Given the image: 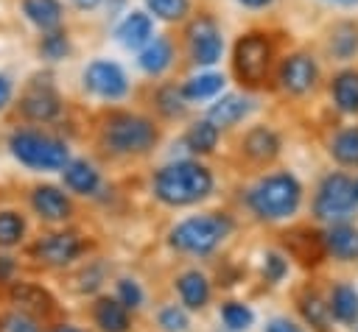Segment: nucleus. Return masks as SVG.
<instances>
[{
	"mask_svg": "<svg viewBox=\"0 0 358 332\" xmlns=\"http://www.w3.org/2000/svg\"><path fill=\"white\" fill-rule=\"evenodd\" d=\"M53 332H81V329H76V326H70V324H62V326H56Z\"/></svg>",
	"mask_w": 358,
	"mask_h": 332,
	"instance_id": "nucleus-46",
	"label": "nucleus"
},
{
	"mask_svg": "<svg viewBox=\"0 0 358 332\" xmlns=\"http://www.w3.org/2000/svg\"><path fill=\"white\" fill-rule=\"evenodd\" d=\"M330 153L344 167H358V126H350L333 137Z\"/></svg>",
	"mask_w": 358,
	"mask_h": 332,
	"instance_id": "nucleus-26",
	"label": "nucleus"
},
{
	"mask_svg": "<svg viewBox=\"0 0 358 332\" xmlns=\"http://www.w3.org/2000/svg\"><path fill=\"white\" fill-rule=\"evenodd\" d=\"M285 271H288V262L280 257V254H266V262H263V276L268 279V282H280L282 276H285Z\"/></svg>",
	"mask_w": 358,
	"mask_h": 332,
	"instance_id": "nucleus-39",
	"label": "nucleus"
},
{
	"mask_svg": "<svg viewBox=\"0 0 358 332\" xmlns=\"http://www.w3.org/2000/svg\"><path fill=\"white\" fill-rule=\"evenodd\" d=\"M185 145L193 153H210L218 145V128L210 120H199L190 126V131L185 134Z\"/></svg>",
	"mask_w": 358,
	"mask_h": 332,
	"instance_id": "nucleus-30",
	"label": "nucleus"
},
{
	"mask_svg": "<svg viewBox=\"0 0 358 332\" xmlns=\"http://www.w3.org/2000/svg\"><path fill=\"white\" fill-rule=\"evenodd\" d=\"M157 109H159L165 117H182L185 109H187L182 89H176V86H171V84L162 86V89L157 92Z\"/></svg>",
	"mask_w": 358,
	"mask_h": 332,
	"instance_id": "nucleus-33",
	"label": "nucleus"
},
{
	"mask_svg": "<svg viewBox=\"0 0 358 332\" xmlns=\"http://www.w3.org/2000/svg\"><path fill=\"white\" fill-rule=\"evenodd\" d=\"M95 324L103 332H129V310L117 299H98Z\"/></svg>",
	"mask_w": 358,
	"mask_h": 332,
	"instance_id": "nucleus-24",
	"label": "nucleus"
},
{
	"mask_svg": "<svg viewBox=\"0 0 358 332\" xmlns=\"http://www.w3.org/2000/svg\"><path fill=\"white\" fill-rule=\"evenodd\" d=\"M20 109L28 120H36V123H48L59 114L62 103H59V95L50 89V86H36L31 89L22 100H20Z\"/></svg>",
	"mask_w": 358,
	"mask_h": 332,
	"instance_id": "nucleus-13",
	"label": "nucleus"
},
{
	"mask_svg": "<svg viewBox=\"0 0 358 332\" xmlns=\"http://www.w3.org/2000/svg\"><path fill=\"white\" fill-rule=\"evenodd\" d=\"M324 251L333 254L336 259H355L358 257V229L350 223H333L324 234Z\"/></svg>",
	"mask_w": 358,
	"mask_h": 332,
	"instance_id": "nucleus-14",
	"label": "nucleus"
},
{
	"mask_svg": "<svg viewBox=\"0 0 358 332\" xmlns=\"http://www.w3.org/2000/svg\"><path fill=\"white\" fill-rule=\"evenodd\" d=\"M157 137L154 123L131 112H117L103 126V142L115 153H145L157 145Z\"/></svg>",
	"mask_w": 358,
	"mask_h": 332,
	"instance_id": "nucleus-4",
	"label": "nucleus"
},
{
	"mask_svg": "<svg viewBox=\"0 0 358 332\" xmlns=\"http://www.w3.org/2000/svg\"><path fill=\"white\" fill-rule=\"evenodd\" d=\"M176 290L182 296V304L190 307V310H201L210 301V282L199 271H185L176 279Z\"/></svg>",
	"mask_w": 358,
	"mask_h": 332,
	"instance_id": "nucleus-20",
	"label": "nucleus"
},
{
	"mask_svg": "<svg viewBox=\"0 0 358 332\" xmlns=\"http://www.w3.org/2000/svg\"><path fill=\"white\" fill-rule=\"evenodd\" d=\"M330 3H338V6H355L358 0H330Z\"/></svg>",
	"mask_w": 358,
	"mask_h": 332,
	"instance_id": "nucleus-47",
	"label": "nucleus"
},
{
	"mask_svg": "<svg viewBox=\"0 0 358 332\" xmlns=\"http://www.w3.org/2000/svg\"><path fill=\"white\" fill-rule=\"evenodd\" d=\"M81 248H84V243H81L78 234H73V232H56V234H48L36 246V254H39V259H45L50 265H64V262L76 259L81 254Z\"/></svg>",
	"mask_w": 358,
	"mask_h": 332,
	"instance_id": "nucleus-11",
	"label": "nucleus"
},
{
	"mask_svg": "<svg viewBox=\"0 0 358 332\" xmlns=\"http://www.w3.org/2000/svg\"><path fill=\"white\" fill-rule=\"evenodd\" d=\"M31 204H34V209L45 220H64V218H70V201H67V195L62 190L50 187V184L36 187L34 195H31Z\"/></svg>",
	"mask_w": 358,
	"mask_h": 332,
	"instance_id": "nucleus-17",
	"label": "nucleus"
},
{
	"mask_svg": "<svg viewBox=\"0 0 358 332\" xmlns=\"http://www.w3.org/2000/svg\"><path fill=\"white\" fill-rule=\"evenodd\" d=\"M316 78H319V67L308 53L285 56L282 64H280V73H277L280 86L285 92H291V95H305L308 89H313Z\"/></svg>",
	"mask_w": 358,
	"mask_h": 332,
	"instance_id": "nucleus-10",
	"label": "nucleus"
},
{
	"mask_svg": "<svg viewBox=\"0 0 358 332\" xmlns=\"http://www.w3.org/2000/svg\"><path fill=\"white\" fill-rule=\"evenodd\" d=\"M243 151L255 159V162H271L280 153V137L266 128V126H255L246 137H243Z\"/></svg>",
	"mask_w": 358,
	"mask_h": 332,
	"instance_id": "nucleus-19",
	"label": "nucleus"
},
{
	"mask_svg": "<svg viewBox=\"0 0 358 332\" xmlns=\"http://www.w3.org/2000/svg\"><path fill=\"white\" fill-rule=\"evenodd\" d=\"M84 86L90 92H95L98 98H106V100H117L129 92V81H126L123 67L115 61H106V59H95L84 70Z\"/></svg>",
	"mask_w": 358,
	"mask_h": 332,
	"instance_id": "nucleus-9",
	"label": "nucleus"
},
{
	"mask_svg": "<svg viewBox=\"0 0 358 332\" xmlns=\"http://www.w3.org/2000/svg\"><path fill=\"white\" fill-rule=\"evenodd\" d=\"M11 271H14V262L8 257H0V279H8Z\"/></svg>",
	"mask_w": 358,
	"mask_h": 332,
	"instance_id": "nucleus-43",
	"label": "nucleus"
},
{
	"mask_svg": "<svg viewBox=\"0 0 358 332\" xmlns=\"http://www.w3.org/2000/svg\"><path fill=\"white\" fill-rule=\"evenodd\" d=\"M238 3H243V6H249V8H266L271 0H238Z\"/></svg>",
	"mask_w": 358,
	"mask_h": 332,
	"instance_id": "nucleus-45",
	"label": "nucleus"
},
{
	"mask_svg": "<svg viewBox=\"0 0 358 332\" xmlns=\"http://www.w3.org/2000/svg\"><path fill=\"white\" fill-rule=\"evenodd\" d=\"M39 53L48 59V61H59L70 53V42H67V33L53 28V31H45L42 42H39Z\"/></svg>",
	"mask_w": 358,
	"mask_h": 332,
	"instance_id": "nucleus-32",
	"label": "nucleus"
},
{
	"mask_svg": "<svg viewBox=\"0 0 358 332\" xmlns=\"http://www.w3.org/2000/svg\"><path fill=\"white\" fill-rule=\"evenodd\" d=\"M352 198H355V204H358V179L352 181Z\"/></svg>",
	"mask_w": 358,
	"mask_h": 332,
	"instance_id": "nucleus-48",
	"label": "nucleus"
},
{
	"mask_svg": "<svg viewBox=\"0 0 358 332\" xmlns=\"http://www.w3.org/2000/svg\"><path fill=\"white\" fill-rule=\"evenodd\" d=\"M187 50L196 64H215L224 53V39L213 17H199L187 28Z\"/></svg>",
	"mask_w": 358,
	"mask_h": 332,
	"instance_id": "nucleus-8",
	"label": "nucleus"
},
{
	"mask_svg": "<svg viewBox=\"0 0 358 332\" xmlns=\"http://www.w3.org/2000/svg\"><path fill=\"white\" fill-rule=\"evenodd\" d=\"M145 6H148V11L154 17H159L165 22H176V20H182L187 14L190 0H145Z\"/></svg>",
	"mask_w": 358,
	"mask_h": 332,
	"instance_id": "nucleus-35",
	"label": "nucleus"
},
{
	"mask_svg": "<svg viewBox=\"0 0 358 332\" xmlns=\"http://www.w3.org/2000/svg\"><path fill=\"white\" fill-rule=\"evenodd\" d=\"M11 301L22 310H34V312H48L53 307V299L48 290L36 287V285H14L11 287Z\"/></svg>",
	"mask_w": 358,
	"mask_h": 332,
	"instance_id": "nucleus-28",
	"label": "nucleus"
},
{
	"mask_svg": "<svg viewBox=\"0 0 358 332\" xmlns=\"http://www.w3.org/2000/svg\"><path fill=\"white\" fill-rule=\"evenodd\" d=\"M221 318H224V324H227L232 332H241V329H249V326H252L255 312H252L246 304H241V301H227V304L221 307Z\"/></svg>",
	"mask_w": 358,
	"mask_h": 332,
	"instance_id": "nucleus-34",
	"label": "nucleus"
},
{
	"mask_svg": "<svg viewBox=\"0 0 358 332\" xmlns=\"http://www.w3.org/2000/svg\"><path fill=\"white\" fill-rule=\"evenodd\" d=\"M266 332H302V329L294 321H288V318H271L266 324Z\"/></svg>",
	"mask_w": 358,
	"mask_h": 332,
	"instance_id": "nucleus-41",
	"label": "nucleus"
},
{
	"mask_svg": "<svg viewBox=\"0 0 358 332\" xmlns=\"http://www.w3.org/2000/svg\"><path fill=\"white\" fill-rule=\"evenodd\" d=\"M224 89V75L218 73H201V75H193L185 81L182 86V95L185 100H204V98H213Z\"/></svg>",
	"mask_w": 358,
	"mask_h": 332,
	"instance_id": "nucleus-27",
	"label": "nucleus"
},
{
	"mask_svg": "<svg viewBox=\"0 0 358 332\" xmlns=\"http://www.w3.org/2000/svg\"><path fill=\"white\" fill-rule=\"evenodd\" d=\"M117 301H120L126 310H137V307L143 304V290H140V285L131 282V279H120V282H117Z\"/></svg>",
	"mask_w": 358,
	"mask_h": 332,
	"instance_id": "nucleus-38",
	"label": "nucleus"
},
{
	"mask_svg": "<svg viewBox=\"0 0 358 332\" xmlns=\"http://www.w3.org/2000/svg\"><path fill=\"white\" fill-rule=\"evenodd\" d=\"M22 14L39 28V31H53L62 25V3L59 0H22Z\"/></svg>",
	"mask_w": 358,
	"mask_h": 332,
	"instance_id": "nucleus-21",
	"label": "nucleus"
},
{
	"mask_svg": "<svg viewBox=\"0 0 358 332\" xmlns=\"http://www.w3.org/2000/svg\"><path fill=\"white\" fill-rule=\"evenodd\" d=\"M355 50H358V28L350 22L336 25L330 33V53L336 59H350V56H355Z\"/></svg>",
	"mask_w": 358,
	"mask_h": 332,
	"instance_id": "nucleus-31",
	"label": "nucleus"
},
{
	"mask_svg": "<svg viewBox=\"0 0 358 332\" xmlns=\"http://www.w3.org/2000/svg\"><path fill=\"white\" fill-rule=\"evenodd\" d=\"M8 145H11V153L22 165L36 167V170H59L70 159L67 145L62 139L39 134V131H17Z\"/></svg>",
	"mask_w": 358,
	"mask_h": 332,
	"instance_id": "nucleus-6",
	"label": "nucleus"
},
{
	"mask_svg": "<svg viewBox=\"0 0 358 332\" xmlns=\"http://www.w3.org/2000/svg\"><path fill=\"white\" fill-rule=\"evenodd\" d=\"M330 95L336 100V106L347 114L358 112V70H344L333 78L330 84Z\"/></svg>",
	"mask_w": 358,
	"mask_h": 332,
	"instance_id": "nucleus-22",
	"label": "nucleus"
},
{
	"mask_svg": "<svg viewBox=\"0 0 358 332\" xmlns=\"http://www.w3.org/2000/svg\"><path fill=\"white\" fill-rule=\"evenodd\" d=\"M271 59H274V47L271 39L260 31L243 33L235 42V53H232V70L238 75L241 84L246 86H260L268 78L271 70Z\"/></svg>",
	"mask_w": 358,
	"mask_h": 332,
	"instance_id": "nucleus-5",
	"label": "nucleus"
},
{
	"mask_svg": "<svg viewBox=\"0 0 358 332\" xmlns=\"http://www.w3.org/2000/svg\"><path fill=\"white\" fill-rule=\"evenodd\" d=\"M229 232H232V220H229L227 215H218V212L193 215V218L182 220V223L171 232V246H173L176 251H187V254H207V251H213Z\"/></svg>",
	"mask_w": 358,
	"mask_h": 332,
	"instance_id": "nucleus-3",
	"label": "nucleus"
},
{
	"mask_svg": "<svg viewBox=\"0 0 358 332\" xmlns=\"http://www.w3.org/2000/svg\"><path fill=\"white\" fill-rule=\"evenodd\" d=\"M159 326L165 332H185L190 326V321H187V312L182 307H165L159 312Z\"/></svg>",
	"mask_w": 358,
	"mask_h": 332,
	"instance_id": "nucleus-37",
	"label": "nucleus"
},
{
	"mask_svg": "<svg viewBox=\"0 0 358 332\" xmlns=\"http://www.w3.org/2000/svg\"><path fill=\"white\" fill-rule=\"evenodd\" d=\"M355 206L352 198V179L344 173H330L322 179L316 198H313V215L319 220H341Z\"/></svg>",
	"mask_w": 358,
	"mask_h": 332,
	"instance_id": "nucleus-7",
	"label": "nucleus"
},
{
	"mask_svg": "<svg viewBox=\"0 0 358 332\" xmlns=\"http://www.w3.org/2000/svg\"><path fill=\"white\" fill-rule=\"evenodd\" d=\"M249 112H252V100H246V98H241V95H224V98H218V100L210 106L207 120H210L215 128H229V126L241 123Z\"/></svg>",
	"mask_w": 358,
	"mask_h": 332,
	"instance_id": "nucleus-15",
	"label": "nucleus"
},
{
	"mask_svg": "<svg viewBox=\"0 0 358 332\" xmlns=\"http://www.w3.org/2000/svg\"><path fill=\"white\" fill-rule=\"evenodd\" d=\"M25 223L17 212H0V246H14L22 240Z\"/></svg>",
	"mask_w": 358,
	"mask_h": 332,
	"instance_id": "nucleus-36",
	"label": "nucleus"
},
{
	"mask_svg": "<svg viewBox=\"0 0 358 332\" xmlns=\"http://www.w3.org/2000/svg\"><path fill=\"white\" fill-rule=\"evenodd\" d=\"M154 36V22L145 11H131L126 14V20L117 25V39L123 47L134 50V47H143L145 42H151Z\"/></svg>",
	"mask_w": 358,
	"mask_h": 332,
	"instance_id": "nucleus-16",
	"label": "nucleus"
},
{
	"mask_svg": "<svg viewBox=\"0 0 358 332\" xmlns=\"http://www.w3.org/2000/svg\"><path fill=\"white\" fill-rule=\"evenodd\" d=\"M64 184H67L73 193L90 195V193L98 190L101 179H98V170H95L90 162H84V159L70 162V159H67V165H64Z\"/></svg>",
	"mask_w": 358,
	"mask_h": 332,
	"instance_id": "nucleus-23",
	"label": "nucleus"
},
{
	"mask_svg": "<svg viewBox=\"0 0 358 332\" xmlns=\"http://www.w3.org/2000/svg\"><path fill=\"white\" fill-rule=\"evenodd\" d=\"M171 61H173V45H171V39H165V36H157V39L145 42V47L140 50V59H137V64H140L148 75L165 73V70L171 67Z\"/></svg>",
	"mask_w": 358,
	"mask_h": 332,
	"instance_id": "nucleus-18",
	"label": "nucleus"
},
{
	"mask_svg": "<svg viewBox=\"0 0 358 332\" xmlns=\"http://www.w3.org/2000/svg\"><path fill=\"white\" fill-rule=\"evenodd\" d=\"M299 310H302V318L316 332H327V326H330V307H327V301L319 293H305L299 299Z\"/></svg>",
	"mask_w": 358,
	"mask_h": 332,
	"instance_id": "nucleus-29",
	"label": "nucleus"
},
{
	"mask_svg": "<svg viewBox=\"0 0 358 332\" xmlns=\"http://www.w3.org/2000/svg\"><path fill=\"white\" fill-rule=\"evenodd\" d=\"M6 324H8V332H39V326L34 324V318H28L25 312L11 315Z\"/></svg>",
	"mask_w": 358,
	"mask_h": 332,
	"instance_id": "nucleus-40",
	"label": "nucleus"
},
{
	"mask_svg": "<svg viewBox=\"0 0 358 332\" xmlns=\"http://www.w3.org/2000/svg\"><path fill=\"white\" fill-rule=\"evenodd\" d=\"M285 246H288V254L294 259H299L302 265H316L324 259V240L319 232L313 229H294L285 234Z\"/></svg>",
	"mask_w": 358,
	"mask_h": 332,
	"instance_id": "nucleus-12",
	"label": "nucleus"
},
{
	"mask_svg": "<svg viewBox=\"0 0 358 332\" xmlns=\"http://www.w3.org/2000/svg\"><path fill=\"white\" fill-rule=\"evenodd\" d=\"M302 184L291 173H271L249 190V206L260 220H282L299 209Z\"/></svg>",
	"mask_w": 358,
	"mask_h": 332,
	"instance_id": "nucleus-2",
	"label": "nucleus"
},
{
	"mask_svg": "<svg viewBox=\"0 0 358 332\" xmlns=\"http://www.w3.org/2000/svg\"><path fill=\"white\" fill-rule=\"evenodd\" d=\"M330 315L341 324H355L358 321V293L350 285H336L330 293Z\"/></svg>",
	"mask_w": 358,
	"mask_h": 332,
	"instance_id": "nucleus-25",
	"label": "nucleus"
},
{
	"mask_svg": "<svg viewBox=\"0 0 358 332\" xmlns=\"http://www.w3.org/2000/svg\"><path fill=\"white\" fill-rule=\"evenodd\" d=\"M11 89H14V86H11V78H8L6 73H0V109L11 100Z\"/></svg>",
	"mask_w": 358,
	"mask_h": 332,
	"instance_id": "nucleus-42",
	"label": "nucleus"
},
{
	"mask_svg": "<svg viewBox=\"0 0 358 332\" xmlns=\"http://www.w3.org/2000/svg\"><path fill=\"white\" fill-rule=\"evenodd\" d=\"M154 193L162 204L171 206H187L213 193V173L199 162H173L157 170L154 176Z\"/></svg>",
	"mask_w": 358,
	"mask_h": 332,
	"instance_id": "nucleus-1",
	"label": "nucleus"
},
{
	"mask_svg": "<svg viewBox=\"0 0 358 332\" xmlns=\"http://www.w3.org/2000/svg\"><path fill=\"white\" fill-rule=\"evenodd\" d=\"M73 3H76V8H81V11H92L101 0H73Z\"/></svg>",
	"mask_w": 358,
	"mask_h": 332,
	"instance_id": "nucleus-44",
	"label": "nucleus"
}]
</instances>
